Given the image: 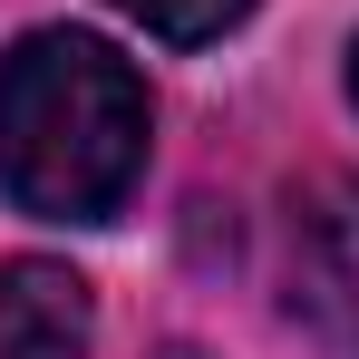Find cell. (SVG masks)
<instances>
[{"label": "cell", "mask_w": 359, "mask_h": 359, "mask_svg": "<svg viewBox=\"0 0 359 359\" xmlns=\"http://www.w3.org/2000/svg\"><path fill=\"white\" fill-rule=\"evenodd\" d=\"M146 78L97 29H29L0 49V194L39 224H107L146 175Z\"/></svg>", "instance_id": "6da1fadb"}, {"label": "cell", "mask_w": 359, "mask_h": 359, "mask_svg": "<svg viewBox=\"0 0 359 359\" xmlns=\"http://www.w3.org/2000/svg\"><path fill=\"white\" fill-rule=\"evenodd\" d=\"M292 320L311 340L359 359V175H320L292 194V262H282Z\"/></svg>", "instance_id": "7a4b0ae2"}, {"label": "cell", "mask_w": 359, "mask_h": 359, "mask_svg": "<svg viewBox=\"0 0 359 359\" xmlns=\"http://www.w3.org/2000/svg\"><path fill=\"white\" fill-rule=\"evenodd\" d=\"M0 359H88V282L68 262H0Z\"/></svg>", "instance_id": "3957f363"}, {"label": "cell", "mask_w": 359, "mask_h": 359, "mask_svg": "<svg viewBox=\"0 0 359 359\" xmlns=\"http://www.w3.org/2000/svg\"><path fill=\"white\" fill-rule=\"evenodd\" d=\"M107 10H126L136 29H156V39H175V49H194V39H224L252 0H107Z\"/></svg>", "instance_id": "277c9868"}, {"label": "cell", "mask_w": 359, "mask_h": 359, "mask_svg": "<svg viewBox=\"0 0 359 359\" xmlns=\"http://www.w3.org/2000/svg\"><path fill=\"white\" fill-rule=\"evenodd\" d=\"M350 97H359V39H350Z\"/></svg>", "instance_id": "5b68a950"}]
</instances>
